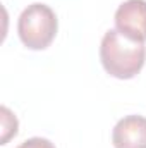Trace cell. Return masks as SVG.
I'll return each instance as SVG.
<instances>
[{"mask_svg":"<svg viewBox=\"0 0 146 148\" xmlns=\"http://www.w3.org/2000/svg\"><path fill=\"white\" fill-rule=\"evenodd\" d=\"M100 60L103 69L117 79H131L146 62L145 43L132 41L117 29H108L100 43Z\"/></svg>","mask_w":146,"mask_h":148,"instance_id":"obj_1","label":"cell"},{"mask_svg":"<svg viewBox=\"0 0 146 148\" xmlns=\"http://www.w3.org/2000/svg\"><path fill=\"white\" fill-rule=\"evenodd\" d=\"M59 21L52 7L35 2L28 5L17 19V33L29 50H45L57 36Z\"/></svg>","mask_w":146,"mask_h":148,"instance_id":"obj_2","label":"cell"},{"mask_svg":"<svg viewBox=\"0 0 146 148\" xmlns=\"http://www.w3.org/2000/svg\"><path fill=\"white\" fill-rule=\"evenodd\" d=\"M115 29L132 41H146V0H126L113 16Z\"/></svg>","mask_w":146,"mask_h":148,"instance_id":"obj_3","label":"cell"},{"mask_svg":"<svg viewBox=\"0 0 146 148\" xmlns=\"http://www.w3.org/2000/svg\"><path fill=\"white\" fill-rule=\"evenodd\" d=\"M112 143L115 148H146V117L126 115L112 131Z\"/></svg>","mask_w":146,"mask_h":148,"instance_id":"obj_4","label":"cell"},{"mask_svg":"<svg viewBox=\"0 0 146 148\" xmlns=\"http://www.w3.org/2000/svg\"><path fill=\"white\" fill-rule=\"evenodd\" d=\"M17 119L7 107H2V145H7V141L17 134Z\"/></svg>","mask_w":146,"mask_h":148,"instance_id":"obj_5","label":"cell"},{"mask_svg":"<svg viewBox=\"0 0 146 148\" xmlns=\"http://www.w3.org/2000/svg\"><path fill=\"white\" fill-rule=\"evenodd\" d=\"M17 148H55V145L50 140H46V138L35 136V138H29V140L23 141Z\"/></svg>","mask_w":146,"mask_h":148,"instance_id":"obj_6","label":"cell"}]
</instances>
